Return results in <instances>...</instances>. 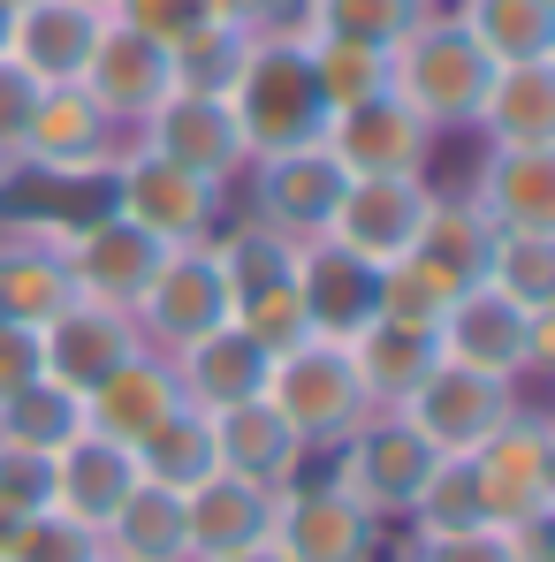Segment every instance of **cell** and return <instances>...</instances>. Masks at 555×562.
Listing matches in <instances>:
<instances>
[{
    "label": "cell",
    "mask_w": 555,
    "mask_h": 562,
    "mask_svg": "<svg viewBox=\"0 0 555 562\" xmlns=\"http://www.w3.org/2000/svg\"><path fill=\"white\" fill-rule=\"evenodd\" d=\"M487 85H495V61L471 46V31H464L449 8H426V15L388 46V92L403 99L434 137L471 130Z\"/></svg>",
    "instance_id": "1"
},
{
    "label": "cell",
    "mask_w": 555,
    "mask_h": 562,
    "mask_svg": "<svg viewBox=\"0 0 555 562\" xmlns=\"http://www.w3.org/2000/svg\"><path fill=\"white\" fill-rule=\"evenodd\" d=\"M229 106H236V130H244V145H252V160L320 145L328 99H320V77H312L304 31H267V38H252L244 77L229 85Z\"/></svg>",
    "instance_id": "2"
},
{
    "label": "cell",
    "mask_w": 555,
    "mask_h": 562,
    "mask_svg": "<svg viewBox=\"0 0 555 562\" xmlns=\"http://www.w3.org/2000/svg\"><path fill=\"white\" fill-rule=\"evenodd\" d=\"M434 350L449 366H471V373L495 380H541L555 366V304L525 312L495 281H464L442 312V327H434Z\"/></svg>",
    "instance_id": "3"
},
{
    "label": "cell",
    "mask_w": 555,
    "mask_h": 562,
    "mask_svg": "<svg viewBox=\"0 0 555 562\" xmlns=\"http://www.w3.org/2000/svg\"><path fill=\"white\" fill-rule=\"evenodd\" d=\"M442 449H426V434L403 418V411H366L335 449H328V486L335 494H351L366 517L380 525H403L411 517V502H419V486H426V471H434Z\"/></svg>",
    "instance_id": "4"
},
{
    "label": "cell",
    "mask_w": 555,
    "mask_h": 562,
    "mask_svg": "<svg viewBox=\"0 0 555 562\" xmlns=\"http://www.w3.org/2000/svg\"><path fill=\"white\" fill-rule=\"evenodd\" d=\"M471 486H479V509L495 532L510 525H533V517H555V418L518 403L471 457Z\"/></svg>",
    "instance_id": "5"
},
{
    "label": "cell",
    "mask_w": 555,
    "mask_h": 562,
    "mask_svg": "<svg viewBox=\"0 0 555 562\" xmlns=\"http://www.w3.org/2000/svg\"><path fill=\"white\" fill-rule=\"evenodd\" d=\"M107 198H114V213H122L130 228H145V236L168 244V251H176V244H213L221 205H229L221 183H198L190 168L145 153V145H122V160L107 168Z\"/></svg>",
    "instance_id": "6"
},
{
    "label": "cell",
    "mask_w": 555,
    "mask_h": 562,
    "mask_svg": "<svg viewBox=\"0 0 555 562\" xmlns=\"http://www.w3.org/2000/svg\"><path fill=\"white\" fill-rule=\"evenodd\" d=\"M267 403L289 418V434H297L304 449H335V441L366 418V387L351 373V350L328 342V335H304V342L275 350V366H267Z\"/></svg>",
    "instance_id": "7"
},
{
    "label": "cell",
    "mask_w": 555,
    "mask_h": 562,
    "mask_svg": "<svg viewBox=\"0 0 555 562\" xmlns=\"http://www.w3.org/2000/svg\"><path fill=\"white\" fill-rule=\"evenodd\" d=\"M122 130L99 114V99L85 85H46L31 106V130L15 145V176L38 183H107V168L122 160Z\"/></svg>",
    "instance_id": "8"
},
{
    "label": "cell",
    "mask_w": 555,
    "mask_h": 562,
    "mask_svg": "<svg viewBox=\"0 0 555 562\" xmlns=\"http://www.w3.org/2000/svg\"><path fill=\"white\" fill-rule=\"evenodd\" d=\"M130 319H137V342L160 350V358H176L198 335L229 327V281H221L213 244H176V251L153 267L145 296L130 304Z\"/></svg>",
    "instance_id": "9"
},
{
    "label": "cell",
    "mask_w": 555,
    "mask_h": 562,
    "mask_svg": "<svg viewBox=\"0 0 555 562\" xmlns=\"http://www.w3.org/2000/svg\"><path fill=\"white\" fill-rule=\"evenodd\" d=\"M145 153H160V160H176L190 168L198 183H244V168H252V145H244V130H236V106L213 92H168L137 130H130Z\"/></svg>",
    "instance_id": "10"
},
{
    "label": "cell",
    "mask_w": 555,
    "mask_h": 562,
    "mask_svg": "<svg viewBox=\"0 0 555 562\" xmlns=\"http://www.w3.org/2000/svg\"><path fill=\"white\" fill-rule=\"evenodd\" d=\"M320 145L335 153L343 176H426L442 137H434V130H426L396 92H373V99L335 106L328 130H320Z\"/></svg>",
    "instance_id": "11"
},
{
    "label": "cell",
    "mask_w": 555,
    "mask_h": 562,
    "mask_svg": "<svg viewBox=\"0 0 555 562\" xmlns=\"http://www.w3.org/2000/svg\"><path fill=\"white\" fill-rule=\"evenodd\" d=\"M388 525L366 517L328 479H289L275 494V548L289 562H380Z\"/></svg>",
    "instance_id": "12"
},
{
    "label": "cell",
    "mask_w": 555,
    "mask_h": 562,
    "mask_svg": "<svg viewBox=\"0 0 555 562\" xmlns=\"http://www.w3.org/2000/svg\"><path fill=\"white\" fill-rule=\"evenodd\" d=\"M426 205H434V176H351L343 198H335L328 236L343 251H358L366 267H396L419 244Z\"/></svg>",
    "instance_id": "13"
},
{
    "label": "cell",
    "mask_w": 555,
    "mask_h": 562,
    "mask_svg": "<svg viewBox=\"0 0 555 562\" xmlns=\"http://www.w3.org/2000/svg\"><path fill=\"white\" fill-rule=\"evenodd\" d=\"M145 342H137V319L114 312V304H92V296H69L46 327H38V380L69 387L77 403L92 395L114 366H130Z\"/></svg>",
    "instance_id": "14"
},
{
    "label": "cell",
    "mask_w": 555,
    "mask_h": 562,
    "mask_svg": "<svg viewBox=\"0 0 555 562\" xmlns=\"http://www.w3.org/2000/svg\"><path fill=\"white\" fill-rule=\"evenodd\" d=\"M525 380H495V373H471V366H434L426 387L403 403V418L426 434V449H442V457H471L525 395H518Z\"/></svg>",
    "instance_id": "15"
},
{
    "label": "cell",
    "mask_w": 555,
    "mask_h": 562,
    "mask_svg": "<svg viewBox=\"0 0 555 562\" xmlns=\"http://www.w3.org/2000/svg\"><path fill=\"white\" fill-rule=\"evenodd\" d=\"M244 176H252V221H259V228H275V236H289V244L328 236L335 198H343V183H351V176L335 168V153H328V145L267 153V160H252Z\"/></svg>",
    "instance_id": "16"
},
{
    "label": "cell",
    "mask_w": 555,
    "mask_h": 562,
    "mask_svg": "<svg viewBox=\"0 0 555 562\" xmlns=\"http://www.w3.org/2000/svg\"><path fill=\"white\" fill-rule=\"evenodd\" d=\"M77 85H85V92L99 99V114L130 137L160 99L176 92V54H168L160 38H145V31H130V23L107 15V31H99V46H92V61H85Z\"/></svg>",
    "instance_id": "17"
},
{
    "label": "cell",
    "mask_w": 555,
    "mask_h": 562,
    "mask_svg": "<svg viewBox=\"0 0 555 562\" xmlns=\"http://www.w3.org/2000/svg\"><path fill=\"white\" fill-rule=\"evenodd\" d=\"M373 304H380V267L343 251L335 236H304L297 244V312H304L312 335L351 342L358 327H373Z\"/></svg>",
    "instance_id": "18"
},
{
    "label": "cell",
    "mask_w": 555,
    "mask_h": 562,
    "mask_svg": "<svg viewBox=\"0 0 555 562\" xmlns=\"http://www.w3.org/2000/svg\"><path fill=\"white\" fill-rule=\"evenodd\" d=\"M62 259H69L77 296L130 312V304L145 296L153 267L168 259V244H153V236H145V228H130L122 213H99V221H85V228H69V236H62Z\"/></svg>",
    "instance_id": "19"
},
{
    "label": "cell",
    "mask_w": 555,
    "mask_h": 562,
    "mask_svg": "<svg viewBox=\"0 0 555 562\" xmlns=\"http://www.w3.org/2000/svg\"><path fill=\"white\" fill-rule=\"evenodd\" d=\"M99 31H107V15L85 0H23V8H8V61L31 85H77Z\"/></svg>",
    "instance_id": "20"
},
{
    "label": "cell",
    "mask_w": 555,
    "mask_h": 562,
    "mask_svg": "<svg viewBox=\"0 0 555 562\" xmlns=\"http://www.w3.org/2000/svg\"><path fill=\"white\" fill-rule=\"evenodd\" d=\"M168 366H176V395H184L190 411L221 418V411H236V403L267 395V366H275V350H259V342L229 319V327L198 335L190 350H176Z\"/></svg>",
    "instance_id": "21"
},
{
    "label": "cell",
    "mask_w": 555,
    "mask_h": 562,
    "mask_svg": "<svg viewBox=\"0 0 555 562\" xmlns=\"http://www.w3.org/2000/svg\"><path fill=\"white\" fill-rule=\"evenodd\" d=\"M184 540L190 562H213V555H244L259 540H275V494L236 479V471H213L184 494Z\"/></svg>",
    "instance_id": "22"
},
{
    "label": "cell",
    "mask_w": 555,
    "mask_h": 562,
    "mask_svg": "<svg viewBox=\"0 0 555 562\" xmlns=\"http://www.w3.org/2000/svg\"><path fill=\"white\" fill-rule=\"evenodd\" d=\"M464 198L495 228H555V145H487Z\"/></svg>",
    "instance_id": "23"
},
{
    "label": "cell",
    "mask_w": 555,
    "mask_h": 562,
    "mask_svg": "<svg viewBox=\"0 0 555 562\" xmlns=\"http://www.w3.org/2000/svg\"><path fill=\"white\" fill-rule=\"evenodd\" d=\"M213 457H221V471H236V479H252L267 494H281L289 479H304V464H312V449L289 434V418L267 395H252V403H236V411L213 418Z\"/></svg>",
    "instance_id": "24"
},
{
    "label": "cell",
    "mask_w": 555,
    "mask_h": 562,
    "mask_svg": "<svg viewBox=\"0 0 555 562\" xmlns=\"http://www.w3.org/2000/svg\"><path fill=\"white\" fill-rule=\"evenodd\" d=\"M130 486H137V457H130L122 441H107V434L85 426L69 449H54V502H46V509H62L69 525L99 532V525L130 502Z\"/></svg>",
    "instance_id": "25"
},
{
    "label": "cell",
    "mask_w": 555,
    "mask_h": 562,
    "mask_svg": "<svg viewBox=\"0 0 555 562\" xmlns=\"http://www.w3.org/2000/svg\"><path fill=\"white\" fill-rule=\"evenodd\" d=\"M176 403H184V395H176V366H168L160 350H137L130 366H114V373L85 395V426L107 434V441H122V449H137Z\"/></svg>",
    "instance_id": "26"
},
{
    "label": "cell",
    "mask_w": 555,
    "mask_h": 562,
    "mask_svg": "<svg viewBox=\"0 0 555 562\" xmlns=\"http://www.w3.org/2000/svg\"><path fill=\"white\" fill-rule=\"evenodd\" d=\"M69 296H77V281H69L62 244L8 221L0 228V327H46Z\"/></svg>",
    "instance_id": "27"
},
{
    "label": "cell",
    "mask_w": 555,
    "mask_h": 562,
    "mask_svg": "<svg viewBox=\"0 0 555 562\" xmlns=\"http://www.w3.org/2000/svg\"><path fill=\"white\" fill-rule=\"evenodd\" d=\"M343 350H351V373L366 387V411H403V403L426 387V373L442 366L434 335H411V327H388V319L358 327Z\"/></svg>",
    "instance_id": "28"
},
{
    "label": "cell",
    "mask_w": 555,
    "mask_h": 562,
    "mask_svg": "<svg viewBox=\"0 0 555 562\" xmlns=\"http://www.w3.org/2000/svg\"><path fill=\"white\" fill-rule=\"evenodd\" d=\"M471 130L487 145H555V61H510V69H495Z\"/></svg>",
    "instance_id": "29"
},
{
    "label": "cell",
    "mask_w": 555,
    "mask_h": 562,
    "mask_svg": "<svg viewBox=\"0 0 555 562\" xmlns=\"http://www.w3.org/2000/svg\"><path fill=\"white\" fill-rule=\"evenodd\" d=\"M99 562H190L184 540V494L168 486H130V502L99 525Z\"/></svg>",
    "instance_id": "30"
},
{
    "label": "cell",
    "mask_w": 555,
    "mask_h": 562,
    "mask_svg": "<svg viewBox=\"0 0 555 562\" xmlns=\"http://www.w3.org/2000/svg\"><path fill=\"white\" fill-rule=\"evenodd\" d=\"M213 259H221V281H229V319L244 304H259V296L297 289V244L275 236V228H259L252 213L229 221V228H213Z\"/></svg>",
    "instance_id": "31"
},
{
    "label": "cell",
    "mask_w": 555,
    "mask_h": 562,
    "mask_svg": "<svg viewBox=\"0 0 555 562\" xmlns=\"http://www.w3.org/2000/svg\"><path fill=\"white\" fill-rule=\"evenodd\" d=\"M471 46L510 69V61H555V0H449Z\"/></svg>",
    "instance_id": "32"
},
{
    "label": "cell",
    "mask_w": 555,
    "mask_h": 562,
    "mask_svg": "<svg viewBox=\"0 0 555 562\" xmlns=\"http://www.w3.org/2000/svg\"><path fill=\"white\" fill-rule=\"evenodd\" d=\"M130 457H137V479H145V486H168V494H190L198 479L221 471V457H213V418L190 411V403H176Z\"/></svg>",
    "instance_id": "33"
},
{
    "label": "cell",
    "mask_w": 555,
    "mask_h": 562,
    "mask_svg": "<svg viewBox=\"0 0 555 562\" xmlns=\"http://www.w3.org/2000/svg\"><path fill=\"white\" fill-rule=\"evenodd\" d=\"M419 259H434V267H449L457 281H479L487 274V251H495V221L464 198V190H434V205H426V228H419V244H411Z\"/></svg>",
    "instance_id": "34"
},
{
    "label": "cell",
    "mask_w": 555,
    "mask_h": 562,
    "mask_svg": "<svg viewBox=\"0 0 555 562\" xmlns=\"http://www.w3.org/2000/svg\"><path fill=\"white\" fill-rule=\"evenodd\" d=\"M457 289H464V281L449 274V267H434V259L403 251L396 267H380V304H373V319H388V327H411V335H434Z\"/></svg>",
    "instance_id": "35"
},
{
    "label": "cell",
    "mask_w": 555,
    "mask_h": 562,
    "mask_svg": "<svg viewBox=\"0 0 555 562\" xmlns=\"http://www.w3.org/2000/svg\"><path fill=\"white\" fill-rule=\"evenodd\" d=\"M426 15V0H304V38H343V46H373L388 54L411 23Z\"/></svg>",
    "instance_id": "36"
},
{
    "label": "cell",
    "mask_w": 555,
    "mask_h": 562,
    "mask_svg": "<svg viewBox=\"0 0 555 562\" xmlns=\"http://www.w3.org/2000/svg\"><path fill=\"white\" fill-rule=\"evenodd\" d=\"M479 281H495L525 312L555 304V228H495V251H487Z\"/></svg>",
    "instance_id": "37"
},
{
    "label": "cell",
    "mask_w": 555,
    "mask_h": 562,
    "mask_svg": "<svg viewBox=\"0 0 555 562\" xmlns=\"http://www.w3.org/2000/svg\"><path fill=\"white\" fill-rule=\"evenodd\" d=\"M85 434V403L69 395V387H54V380H31V387H15L8 403H0V441H15V449H69Z\"/></svg>",
    "instance_id": "38"
},
{
    "label": "cell",
    "mask_w": 555,
    "mask_h": 562,
    "mask_svg": "<svg viewBox=\"0 0 555 562\" xmlns=\"http://www.w3.org/2000/svg\"><path fill=\"white\" fill-rule=\"evenodd\" d=\"M411 540H457V532H479L487 509H479V486H471V464L464 457H434L419 502H411Z\"/></svg>",
    "instance_id": "39"
},
{
    "label": "cell",
    "mask_w": 555,
    "mask_h": 562,
    "mask_svg": "<svg viewBox=\"0 0 555 562\" xmlns=\"http://www.w3.org/2000/svg\"><path fill=\"white\" fill-rule=\"evenodd\" d=\"M244 54H252V31L236 23H206L176 46V92H213L229 99V85L244 77Z\"/></svg>",
    "instance_id": "40"
},
{
    "label": "cell",
    "mask_w": 555,
    "mask_h": 562,
    "mask_svg": "<svg viewBox=\"0 0 555 562\" xmlns=\"http://www.w3.org/2000/svg\"><path fill=\"white\" fill-rule=\"evenodd\" d=\"M304 54H312V77H320V99H328V114H335V106H351V99L388 92V54H373V46L304 38Z\"/></svg>",
    "instance_id": "41"
},
{
    "label": "cell",
    "mask_w": 555,
    "mask_h": 562,
    "mask_svg": "<svg viewBox=\"0 0 555 562\" xmlns=\"http://www.w3.org/2000/svg\"><path fill=\"white\" fill-rule=\"evenodd\" d=\"M0 562H99V532L69 525L62 509L15 517V532L0 540Z\"/></svg>",
    "instance_id": "42"
},
{
    "label": "cell",
    "mask_w": 555,
    "mask_h": 562,
    "mask_svg": "<svg viewBox=\"0 0 555 562\" xmlns=\"http://www.w3.org/2000/svg\"><path fill=\"white\" fill-rule=\"evenodd\" d=\"M46 502H54V457L0 441V509L8 517H38Z\"/></svg>",
    "instance_id": "43"
},
{
    "label": "cell",
    "mask_w": 555,
    "mask_h": 562,
    "mask_svg": "<svg viewBox=\"0 0 555 562\" xmlns=\"http://www.w3.org/2000/svg\"><path fill=\"white\" fill-rule=\"evenodd\" d=\"M107 15H114V23H130V31H145V38H160L168 54L184 46L190 31H206V23H213V8H206V0H114Z\"/></svg>",
    "instance_id": "44"
},
{
    "label": "cell",
    "mask_w": 555,
    "mask_h": 562,
    "mask_svg": "<svg viewBox=\"0 0 555 562\" xmlns=\"http://www.w3.org/2000/svg\"><path fill=\"white\" fill-rule=\"evenodd\" d=\"M403 562H518V548H510V532L479 525V532H457V540H411Z\"/></svg>",
    "instance_id": "45"
},
{
    "label": "cell",
    "mask_w": 555,
    "mask_h": 562,
    "mask_svg": "<svg viewBox=\"0 0 555 562\" xmlns=\"http://www.w3.org/2000/svg\"><path fill=\"white\" fill-rule=\"evenodd\" d=\"M46 85H31L8 54H0V160L15 168V145H23V130H31V106H38Z\"/></svg>",
    "instance_id": "46"
},
{
    "label": "cell",
    "mask_w": 555,
    "mask_h": 562,
    "mask_svg": "<svg viewBox=\"0 0 555 562\" xmlns=\"http://www.w3.org/2000/svg\"><path fill=\"white\" fill-rule=\"evenodd\" d=\"M206 8H213V23H236V31H252V38L304 23V0H206Z\"/></svg>",
    "instance_id": "47"
},
{
    "label": "cell",
    "mask_w": 555,
    "mask_h": 562,
    "mask_svg": "<svg viewBox=\"0 0 555 562\" xmlns=\"http://www.w3.org/2000/svg\"><path fill=\"white\" fill-rule=\"evenodd\" d=\"M38 380V327H0V403Z\"/></svg>",
    "instance_id": "48"
},
{
    "label": "cell",
    "mask_w": 555,
    "mask_h": 562,
    "mask_svg": "<svg viewBox=\"0 0 555 562\" xmlns=\"http://www.w3.org/2000/svg\"><path fill=\"white\" fill-rule=\"evenodd\" d=\"M213 562H289V555H281L275 540H259V548H244V555H213Z\"/></svg>",
    "instance_id": "49"
},
{
    "label": "cell",
    "mask_w": 555,
    "mask_h": 562,
    "mask_svg": "<svg viewBox=\"0 0 555 562\" xmlns=\"http://www.w3.org/2000/svg\"><path fill=\"white\" fill-rule=\"evenodd\" d=\"M0 54H8V8H0Z\"/></svg>",
    "instance_id": "50"
},
{
    "label": "cell",
    "mask_w": 555,
    "mask_h": 562,
    "mask_svg": "<svg viewBox=\"0 0 555 562\" xmlns=\"http://www.w3.org/2000/svg\"><path fill=\"white\" fill-rule=\"evenodd\" d=\"M85 8H99V15H107V8H114V0H85Z\"/></svg>",
    "instance_id": "51"
},
{
    "label": "cell",
    "mask_w": 555,
    "mask_h": 562,
    "mask_svg": "<svg viewBox=\"0 0 555 562\" xmlns=\"http://www.w3.org/2000/svg\"><path fill=\"white\" fill-rule=\"evenodd\" d=\"M0 198H8V160H0Z\"/></svg>",
    "instance_id": "52"
},
{
    "label": "cell",
    "mask_w": 555,
    "mask_h": 562,
    "mask_svg": "<svg viewBox=\"0 0 555 562\" xmlns=\"http://www.w3.org/2000/svg\"><path fill=\"white\" fill-rule=\"evenodd\" d=\"M0 8H23V0H0Z\"/></svg>",
    "instance_id": "53"
},
{
    "label": "cell",
    "mask_w": 555,
    "mask_h": 562,
    "mask_svg": "<svg viewBox=\"0 0 555 562\" xmlns=\"http://www.w3.org/2000/svg\"><path fill=\"white\" fill-rule=\"evenodd\" d=\"M426 8H449V0H426Z\"/></svg>",
    "instance_id": "54"
}]
</instances>
